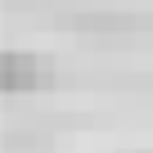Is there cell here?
Instances as JSON below:
<instances>
[{"label":"cell","mask_w":153,"mask_h":153,"mask_svg":"<svg viewBox=\"0 0 153 153\" xmlns=\"http://www.w3.org/2000/svg\"><path fill=\"white\" fill-rule=\"evenodd\" d=\"M0 81H5V90H36V86H50V59H45V54L9 50L5 59H0Z\"/></svg>","instance_id":"1"}]
</instances>
